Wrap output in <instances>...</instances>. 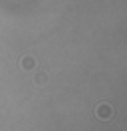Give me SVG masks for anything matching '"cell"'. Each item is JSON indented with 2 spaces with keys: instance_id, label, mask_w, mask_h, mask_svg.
Listing matches in <instances>:
<instances>
[{
  "instance_id": "1",
  "label": "cell",
  "mask_w": 127,
  "mask_h": 131,
  "mask_svg": "<svg viewBox=\"0 0 127 131\" xmlns=\"http://www.w3.org/2000/svg\"><path fill=\"white\" fill-rule=\"evenodd\" d=\"M97 115H99L101 119H107V117L111 115V109L107 105H99V107H97Z\"/></svg>"
}]
</instances>
